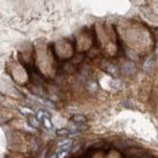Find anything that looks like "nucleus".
Listing matches in <instances>:
<instances>
[{
	"instance_id": "1",
	"label": "nucleus",
	"mask_w": 158,
	"mask_h": 158,
	"mask_svg": "<svg viewBox=\"0 0 158 158\" xmlns=\"http://www.w3.org/2000/svg\"><path fill=\"white\" fill-rule=\"evenodd\" d=\"M71 147H72V141H66V142H62L59 147H57L56 153H57V155H59V153H63V155H66V153H67V152L71 150Z\"/></svg>"
},
{
	"instance_id": "2",
	"label": "nucleus",
	"mask_w": 158,
	"mask_h": 158,
	"mask_svg": "<svg viewBox=\"0 0 158 158\" xmlns=\"http://www.w3.org/2000/svg\"><path fill=\"white\" fill-rule=\"evenodd\" d=\"M72 120L74 122V124H78V125H81V127L88 123L86 117L83 116V114H74V116L72 117Z\"/></svg>"
},
{
	"instance_id": "3",
	"label": "nucleus",
	"mask_w": 158,
	"mask_h": 158,
	"mask_svg": "<svg viewBox=\"0 0 158 158\" xmlns=\"http://www.w3.org/2000/svg\"><path fill=\"white\" fill-rule=\"evenodd\" d=\"M130 156L131 158H150L148 153H146L145 151H141V150H136L135 152H130Z\"/></svg>"
},
{
	"instance_id": "4",
	"label": "nucleus",
	"mask_w": 158,
	"mask_h": 158,
	"mask_svg": "<svg viewBox=\"0 0 158 158\" xmlns=\"http://www.w3.org/2000/svg\"><path fill=\"white\" fill-rule=\"evenodd\" d=\"M72 134V131L67 128H61V129H57L56 130V135L60 136V138H66V136H69Z\"/></svg>"
},
{
	"instance_id": "5",
	"label": "nucleus",
	"mask_w": 158,
	"mask_h": 158,
	"mask_svg": "<svg viewBox=\"0 0 158 158\" xmlns=\"http://www.w3.org/2000/svg\"><path fill=\"white\" fill-rule=\"evenodd\" d=\"M28 123H29V125L31 127H33V128H35V129H38L39 128V120L35 118V116H33V114H29L28 117Z\"/></svg>"
},
{
	"instance_id": "6",
	"label": "nucleus",
	"mask_w": 158,
	"mask_h": 158,
	"mask_svg": "<svg viewBox=\"0 0 158 158\" xmlns=\"http://www.w3.org/2000/svg\"><path fill=\"white\" fill-rule=\"evenodd\" d=\"M43 123H44V125L46 127V129H51L52 128V124H51V122H50V119L49 117H43Z\"/></svg>"
},
{
	"instance_id": "7",
	"label": "nucleus",
	"mask_w": 158,
	"mask_h": 158,
	"mask_svg": "<svg viewBox=\"0 0 158 158\" xmlns=\"http://www.w3.org/2000/svg\"><path fill=\"white\" fill-rule=\"evenodd\" d=\"M129 103H130L129 101H124V102H123V106L127 107V108H131V110H134V106H133V105H129Z\"/></svg>"
},
{
	"instance_id": "8",
	"label": "nucleus",
	"mask_w": 158,
	"mask_h": 158,
	"mask_svg": "<svg viewBox=\"0 0 158 158\" xmlns=\"http://www.w3.org/2000/svg\"><path fill=\"white\" fill-rule=\"evenodd\" d=\"M21 111H22V112H27V114H28V113H33V112H32L31 110H28V108H21Z\"/></svg>"
}]
</instances>
